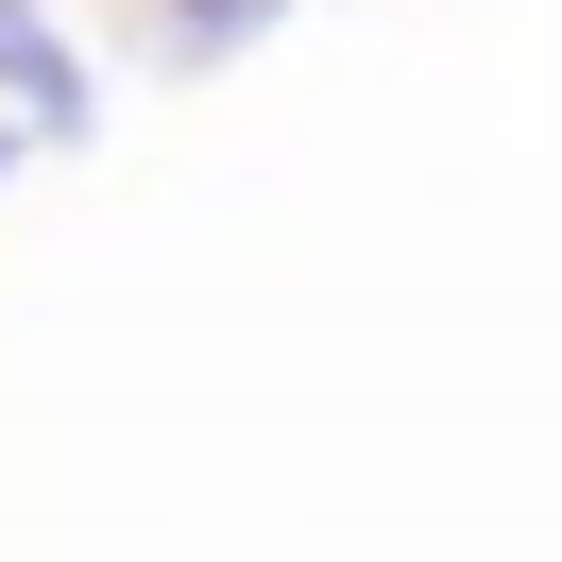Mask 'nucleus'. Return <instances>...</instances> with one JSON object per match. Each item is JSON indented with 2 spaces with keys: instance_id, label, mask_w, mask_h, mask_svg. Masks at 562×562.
I'll return each mask as SVG.
<instances>
[{
  "instance_id": "obj_1",
  "label": "nucleus",
  "mask_w": 562,
  "mask_h": 562,
  "mask_svg": "<svg viewBox=\"0 0 562 562\" xmlns=\"http://www.w3.org/2000/svg\"><path fill=\"white\" fill-rule=\"evenodd\" d=\"M0 103H18V137H86V120H103L86 52L52 35V0H0Z\"/></svg>"
},
{
  "instance_id": "obj_2",
  "label": "nucleus",
  "mask_w": 562,
  "mask_h": 562,
  "mask_svg": "<svg viewBox=\"0 0 562 562\" xmlns=\"http://www.w3.org/2000/svg\"><path fill=\"white\" fill-rule=\"evenodd\" d=\"M154 18H171V52H188V69H222L239 35H273L290 0H154Z\"/></svg>"
},
{
  "instance_id": "obj_3",
  "label": "nucleus",
  "mask_w": 562,
  "mask_h": 562,
  "mask_svg": "<svg viewBox=\"0 0 562 562\" xmlns=\"http://www.w3.org/2000/svg\"><path fill=\"white\" fill-rule=\"evenodd\" d=\"M18 154H35V137H18V120H0V171H18Z\"/></svg>"
}]
</instances>
